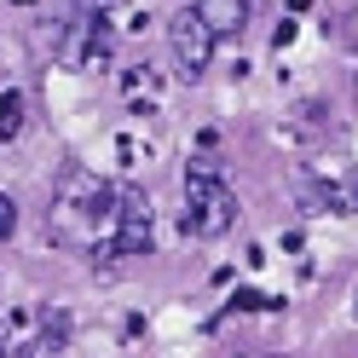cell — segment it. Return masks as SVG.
I'll list each match as a JSON object with an SVG mask.
<instances>
[{
    "instance_id": "obj_3",
    "label": "cell",
    "mask_w": 358,
    "mask_h": 358,
    "mask_svg": "<svg viewBox=\"0 0 358 358\" xmlns=\"http://www.w3.org/2000/svg\"><path fill=\"white\" fill-rule=\"evenodd\" d=\"M156 243V220H150V196L139 185H122V203H116V226H110V260L122 255H150Z\"/></svg>"
},
{
    "instance_id": "obj_5",
    "label": "cell",
    "mask_w": 358,
    "mask_h": 358,
    "mask_svg": "<svg viewBox=\"0 0 358 358\" xmlns=\"http://www.w3.org/2000/svg\"><path fill=\"white\" fill-rule=\"evenodd\" d=\"M52 52H58L64 70H87V64H99V58L110 52V29H104V17H99V12H81L76 24L58 35V47H52Z\"/></svg>"
},
{
    "instance_id": "obj_8",
    "label": "cell",
    "mask_w": 358,
    "mask_h": 358,
    "mask_svg": "<svg viewBox=\"0 0 358 358\" xmlns=\"http://www.w3.org/2000/svg\"><path fill=\"white\" fill-rule=\"evenodd\" d=\"M52 335L47 329H41V335H29V341H17V347H6V358H52Z\"/></svg>"
},
{
    "instance_id": "obj_7",
    "label": "cell",
    "mask_w": 358,
    "mask_h": 358,
    "mask_svg": "<svg viewBox=\"0 0 358 358\" xmlns=\"http://www.w3.org/2000/svg\"><path fill=\"white\" fill-rule=\"evenodd\" d=\"M17 133H24V93H0V145H12Z\"/></svg>"
},
{
    "instance_id": "obj_4",
    "label": "cell",
    "mask_w": 358,
    "mask_h": 358,
    "mask_svg": "<svg viewBox=\"0 0 358 358\" xmlns=\"http://www.w3.org/2000/svg\"><path fill=\"white\" fill-rule=\"evenodd\" d=\"M168 41H173V58L185 64V76H208V64H214V29L196 17V6L185 12H173V24H168Z\"/></svg>"
},
{
    "instance_id": "obj_2",
    "label": "cell",
    "mask_w": 358,
    "mask_h": 358,
    "mask_svg": "<svg viewBox=\"0 0 358 358\" xmlns=\"http://www.w3.org/2000/svg\"><path fill=\"white\" fill-rule=\"evenodd\" d=\"M237 226V191L214 168H185V237H226Z\"/></svg>"
},
{
    "instance_id": "obj_9",
    "label": "cell",
    "mask_w": 358,
    "mask_h": 358,
    "mask_svg": "<svg viewBox=\"0 0 358 358\" xmlns=\"http://www.w3.org/2000/svg\"><path fill=\"white\" fill-rule=\"evenodd\" d=\"M12 231H17V203L0 191V243H12Z\"/></svg>"
},
{
    "instance_id": "obj_12",
    "label": "cell",
    "mask_w": 358,
    "mask_h": 358,
    "mask_svg": "<svg viewBox=\"0 0 358 358\" xmlns=\"http://www.w3.org/2000/svg\"><path fill=\"white\" fill-rule=\"evenodd\" d=\"M0 358H6V347H0Z\"/></svg>"
},
{
    "instance_id": "obj_1",
    "label": "cell",
    "mask_w": 358,
    "mask_h": 358,
    "mask_svg": "<svg viewBox=\"0 0 358 358\" xmlns=\"http://www.w3.org/2000/svg\"><path fill=\"white\" fill-rule=\"evenodd\" d=\"M122 185H110L99 173H64V185L47 208V226L58 243H76L93 260H110V226H116Z\"/></svg>"
},
{
    "instance_id": "obj_6",
    "label": "cell",
    "mask_w": 358,
    "mask_h": 358,
    "mask_svg": "<svg viewBox=\"0 0 358 358\" xmlns=\"http://www.w3.org/2000/svg\"><path fill=\"white\" fill-rule=\"evenodd\" d=\"M196 17L214 29V41L249 29V0H196Z\"/></svg>"
},
{
    "instance_id": "obj_11",
    "label": "cell",
    "mask_w": 358,
    "mask_h": 358,
    "mask_svg": "<svg viewBox=\"0 0 358 358\" xmlns=\"http://www.w3.org/2000/svg\"><path fill=\"white\" fill-rule=\"evenodd\" d=\"M17 6H35V0H17Z\"/></svg>"
},
{
    "instance_id": "obj_10",
    "label": "cell",
    "mask_w": 358,
    "mask_h": 358,
    "mask_svg": "<svg viewBox=\"0 0 358 358\" xmlns=\"http://www.w3.org/2000/svg\"><path fill=\"white\" fill-rule=\"evenodd\" d=\"M306 6H312V0H289V12H306Z\"/></svg>"
}]
</instances>
